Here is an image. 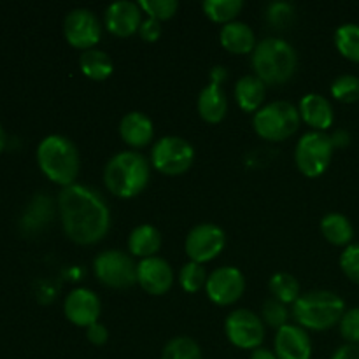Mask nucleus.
<instances>
[{"mask_svg": "<svg viewBox=\"0 0 359 359\" xmlns=\"http://www.w3.org/2000/svg\"><path fill=\"white\" fill-rule=\"evenodd\" d=\"M58 209L63 231L76 244H98L111 230L107 202L90 186L76 182L63 188L58 195Z\"/></svg>", "mask_w": 359, "mask_h": 359, "instance_id": "nucleus-1", "label": "nucleus"}, {"mask_svg": "<svg viewBox=\"0 0 359 359\" xmlns=\"http://www.w3.org/2000/svg\"><path fill=\"white\" fill-rule=\"evenodd\" d=\"M151 177V161L137 151H121L107 161L104 184L118 198H135L146 189Z\"/></svg>", "mask_w": 359, "mask_h": 359, "instance_id": "nucleus-2", "label": "nucleus"}, {"mask_svg": "<svg viewBox=\"0 0 359 359\" xmlns=\"http://www.w3.org/2000/svg\"><path fill=\"white\" fill-rule=\"evenodd\" d=\"M37 163L46 177L67 188V186L76 184V179L79 175V149L69 137L53 133V135L44 137L39 144Z\"/></svg>", "mask_w": 359, "mask_h": 359, "instance_id": "nucleus-3", "label": "nucleus"}, {"mask_svg": "<svg viewBox=\"0 0 359 359\" xmlns=\"http://www.w3.org/2000/svg\"><path fill=\"white\" fill-rule=\"evenodd\" d=\"M346 311V302L335 291L314 290L300 294L293 304L291 316L302 328L326 332L339 325Z\"/></svg>", "mask_w": 359, "mask_h": 359, "instance_id": "nucleus-4", "label": "nucleus"}, {"mask_svg": "<svg viewBox=\"0 0 359 359\" xmlns=\"http://www.w3.org/2000/svg\"><path fill=\"white\" fill-rule=\"evenodd\" d=\"M255 76L265 84H284L294 76L298 55L293 46L280 37H266L256 44L251 55Z\"/></svg>", "mask_w": 359, "mask_h": 359, "instance_id": "nucleus-5", "label": "nucleus"}, {"mask_svg": "<svg viewBox=\"0 0 359 359\" xmlns=\"http://www.w3.org/2000/svg\"><path fill=\"white\" fill-rule=\"evenodd\" d=\"M300 111L293 102L276 100L265 104L252 116L255 132L270 142H283L300 128Z\"/></svg>", "mask_w": 359, "mask_h": 359, "instance_id": "nucleus-6", "label": "nucleus"}, {"mask_svg": "<svg viewBox=\"0 0 359 359\" xmlns=\"http://www.w3.org/2000/svg\"><path fill=\"white\" fill-rule=\"evenodd\" d=\"M333 140L326 132L304 133L294 147V163L305 177H319L328 170L333 158Z\"/></svg>", "mask_w": 359, "mask_h": 359, "instance_id": "nucleus-7", "label": "nucleus"}, {"mask_svg": "<svg viewBox=\"0 0 359 359\" xmlns=\"http://www.w3.org/2000/svg\"><path fill=\"white\" fill-rule=\"evenodd\" d=\"M151 167L165 175H181L195 161V147L179 135H165L153 144Z\"/></svg>", "mask_w": 359, "mask_h": 359, "instance_id": "nucleus-8", "label": "nucleus"}, {"mask_svg": "<svg viewBox=\"0 0 359 359\" xmlns=\"http://www.w3.org/2000/svg\"><path fill=\"white\" fill-rule=\"evenodd\" d=\"M93 273L100 284L111 290H128L137 284V263L119 249L102 251L93 259Z\"/></svg>", "mask_w": 359, "mask_h": 359, "instance_id": "nucleus-9", "label": "nucleus"}, {"mask_svg": "<svg viewBox=\"0 0 359 359\" xmlns=\"http://www.w3.org/2000/svg\"><path fill=\"white\" fill-rule=\"evenodd\" d=\"M224 335L238 349H259L265 342V323L249 309H235L226 316Z\"/></svg>", "mask_w": 359, "mask_h": 359, "instance_id": "nucleus-10", "label": "nucleus"}, {"mask_svg": "<svg viewBox=\"0 0 359 359\" xmlns=\"http://www.w3.org/2000/svg\"><path fill=\"white\" fill-rule=\"evenodd\" d=\"M226 245V233L214 223H200L191 228L184 241V251L189 262L203 265L223 252Z\"/></svg>", "mask_w": 359, "mask_h": 359, "instance_id": "nucleus-11", "label": "nucleus"}, {"mask_svg": "<svg viewBox=\"0 0 359 359\" xmlns=\"http://www.w3.org/2000/svg\"><path fill=\"white\" fill-rule=\"evenodd\" d=\"M63 34L72 48L88 51L98 44L102 37L100 20L86 7L72 9L63 20Z\"/></svg>", "mask_w": 359, "mask_h": 359, "instance_id": "nucleus-12", "label": "nucleus"}, {"mask_svg": "<svg viewBox=\"0 0 359 359\" xmlns=\"http://www.w3.org/2000/svg\"><path fill=\"white\" fill-rule=\"evenodd\" d=\"M245 291V277L237 266H219L207 277L205 293L219 307L237 304Z\"/></svg>", "mask_w": 359, "mask_h": 359, "instance_id": "nucleus-13", "label": "nucleus"}, {"mask_svg": "<svg viewBox=\"0 0 359 359\" xmlns=\"http://www.w3.org/2000/svg\"><path fill=\"white\" fill-rule=\"evenodd\" d=\"M63 312L72 325L79 326V328H88V326L98 323V318H100V298L88 287H76L65 297Z\"/></svg>", "mask_w": 359, "mask_h": 359, "instance_id": "nucleus-14", "label": "nucleus"}, {"mask_svg": "<svg viewBox=\"0 0 359 359\" xmlns=\"http://www.w3.org/2000/svg\"><path fill=\"white\" fill-rule=\"evenodd\" d=\"M137 284L146 293L153 297H161L174 284V270L170 263L160 256L140 259L137 263Z\"/></svg>", "mask_w": 359, "mask_h": 359, "instance_id": "nucleus-15", "label": "nucleus"}, {"mask_svg": "<svg viewBox=\"0 0 359 359\" xmlns=\"http://www.w3.org/2000/svg\"><path fill=\"white\" fill-rule=\"evenodd\" d=\"M104 23L105 28L116 37H130L137 34L142 25V9L139 7V2L118 0L107 6Z\"/></svg>", "mask_w": 359, "mask_h": 359, "instance_id": "nucleus-16", "label": "nucleus"}, {"mask_svg": "<svg viewBox=\"0 0 359 359\" xmlns=\"http://www.w3.org/2000/svg\"><path fill=\"white\" fill-rule=\"evenodd\" d=\"M273 353L279 359H311L312 342L307 330L298 325H286L277 330Z\"/></svg>", "mask_w": 359, "mask_h": 359, "instance_id": "nucleus-17", "label": "nucleus"}, {"mask_svg": "<svg viewBox=\"0 0 359 359\" xmlns=\"http://www.w3.org/2000/svg\"><path fill=\"white\" fill-rule=\"evenodd\" d=\"M302 121L307 123L314 132H326L335 121L332 102L319 93H307L298 104Z\"/></svg>", "mask_w": 359, "mask_h": 359, "instance_id": "nucleus-18", "label": "nucleus"}, {"mask_svg": "<svg viewBox=\"0 0 359 359\" xmlns=\"http://www.w3.org/2000/svg\"><path fill=\"white\" fill-rule=\"evenodd\" d=\"M119 135L123 142L130 147H146L154 137V123L147 114L139 111H132L125 114L119 121Z\"/></svg>", "mask_w": 359, "mask_h": 359, "instance_id": "nucleus-19", "label": "nucleus"}, {"mask_svg": "<svg viewBox=\"0 0 359 359\" xmlns=\"http://www.w3.org/2000/svg\"><path fill=\"white\" fill-rule=\"evenodd\" d=\"M196 109L203 121L207 123H221L228 112V98L221 84L210 81L198 95L196 100Z\"/></svg>", "mask_w": 359, "mask_h": 359, "instance_id": "nucleus-20", "label": "nucleus"}, {"mask_svg": "<svg viewBox=\"0 0 359 359\" xmlns=\"http://www.w3.org/2000/svg\"><path fill=\"white\" fill-rule=\"evenodd\" d=\"M221 46L226 51L233 53V55H249L255 51L256 48V35L252 28L244 21H231V23L223 25L219 34Z\"/></svg>", "mask_w": 359, "mask_h": 359, "instance_id": "nucleus-21", "label": "nucleus"}, {"mask_svg": "<svg viewBox=\"0 0 359 359\" xmlns=\"http://www.w3.org/2000/svg\"><path fill=\"white\" fill-rule=\"evenodd\" d=\"M266 84L255 74L242 76L235 84V100L244 112H258L263 107Z\"/></svg>", "mask_w": 359, "mask_h": 359, "instance_id": "nucleus-22", "label": "nucleus"}, {"mask_svg": "<svg viewBox=\"0 0 359 359\" xmlns=\"http://www.w3.org/2000/svg\"><path fill=\"white\" fill-rule=\"evenodd\" d=\"M161 249V233L153 224H140L133 228L128 237V251L140 259L153 258Z\"/></svg>", "mask_w": 359, "mask_h": 359, "instance_id": "nucleus-23", "label": "nucleus"}, {"mask_svg": "<svg viewBox=\"0 0 359 359\" xmlns=\"http://www.w3.org/2000/svg\"><path fill=\"white\" fill-rule=\"evenodd\" d=\"M319 228H321L323 237H325L330 244L342 245V248H347V245L353 244V223H351L349 217L344 216V214L328 212L326 216H323Z\"/></svg>", "mask_w": 359, "mask_h": 359, "instance_id": "nucleus-24", "label": "nucleus"}, {"mask_svg": "<svg viewBox=\"0 0 359 359\" xmlns=\"http://www.w3.org/2000/svg\"><path fill=\"white\" fill-rule=\"evenodd\" d=\"M79 69L88 79L105 81L114 72V63H112L111 56L107 53L93 48L88 49V51H83V55L79 58Z\"/></svg>", "mask_w": 359, "mask_h": 359, "instance_id": "nucleus-25", "label": "nucleus"}, {"mask_svg": "<svg viewBox=\"0 0 359 359\" xmlns=\"http://www.w3.org/2000/svg\"><path fill=\"white\" fill-rule=\"evenodd\" d=\"M269 290L272 298L283 302L286 305H293L300 298V283L297 277L287 272H277L270 277Z\"/></svg>", "mask_w": 359, "mask_h": 359, "instance_id": "nucleus-26", "label": "nucleus"}, {"mask_svg": "<svg viewBox=\"0 0 359 359\" xmlns=\"http://www.w3.org/2000/svg\"><path fill=\"white\" fill-rule=\"evenodd\" d=\"M202 9L214 23L228 25L231 21H237V16L244 9V2L242 0H203Z\"/></svg>", "mask_w": 359, "mask_h": 359, "instance_id": "nucleus-27", "label": "nucleus"}, {"mask_svg": "<svg viewBox=\"0 0 359 359\" xmlns=\"http://www.w3.org/2000/svg\"><path fill=\"white\" fill-rule=\"evenodd\" d=\"M335 46L344 58L359 63V25H340L335 32Z\"/></svg>", "mask_w": 359, "mask_h": 359, "instance_id": "nucleus-28", "label": "nucleus"}, {"mask_svg": "<svg viewBox=\"0 0 359 359\" xmlns=\"http://www.w3.org/2000/svg\"><path fill=\"white\" fill-rule=\"evenodd\" d=\"M161 359H203V354L191 337H174L165 344Z\"/></svg>", "mask_w": 359, "mask_h": 359, "instance_id": "nucleus-29", "label": "nucleus"}, {"mask_svg": "<svg viewBox=\"0 0 359 359\" xmlns=\"http://www.w3.org/2000/svg\"><path fill=\"white\" fill-rule=\"evenodd\" d=\"M207 277L209 273H207L205 266L195 262H188L179 272V284L186 293H196L200 290H205Z\"/></svg>", "mask_w": 359, "mask_h": 359, "instance_id": "nucleus-30", "label": "nucleus"}, {"mask_svg": "<svg viewBox=\"0 0 359 359\" xmlns=\"http://www.w3.org/2000/svg\"><path fill=\"white\" fill-rule=\"evenodd\" d=\"M290 316H291V311L287 309L286 304H283V302L276 300V298H266L265 302H263V307H262V321L265 323L266 326H270V328H276V330H280L283 326L290 325Z\"/></svg>", "mask_w": 359, "mask_h": 359, "instance_id": "nucleus-31", "label": "nucleus"}, {"mask_svg": "<svg viewBox=\"0 0 359 359\" xmlns=\"http://www.w3.org/2000/svg\"><path fill=\"white\" fill-rule=\"evenodd\" d=\"M332 97L344 104H354L359 100V77L353 74H342L332 83Z\"/></svg>", "mask_w": 359, "mask_h": 359, "instance_id": "nucleus-32", "label": "nucleus"}, {"mask_svg": "<svg viewBox=\"0 0 359 359\" xmlns=\"http://www.w3.org/2000/svg\"><path fill=\"white\" fill-rule=\"evenodd\" d=\"M265 18L273 28L284 30L294 21V6L291 2H270L265 7Z\"/></svg>", "mask_w": 359, "mask_h": 359, "instance_id": "nucleus-33", "label": "nucleus"}, {"mask_svg": "<svg viewBox=\"0 0 359 359\" xmlns=\"http://www.w3.org/2000/svg\"><path fill=\"white\" fill-rule=\"evenodd\" d=\"M139 7L147 14V18H154L158 21H167L177 13V0H139Z\"/></svg>", "mask_w": 359, "mask_h": 359, "instance_id": "nucleus-34", "label": "nucleus"}, {"mask_svg": "<svg viewBox=\"0 0 359 359\" xmlns=\"http://www.w3.org/2000/svg\"><path fill=\"white\" fill-rule=\"evenodd\" d=\"M340 269L351 283L359 286V244H351L340 255Z\"/></svg>", "mask_w": 359, "mask_h": 359, "instance_id": "nucleus-35", "label": "nucleus"}, {"mask_svg": "<svg viewBox=\"0 0 359 359\" xmlns=\"http://www.w3.org/2000/svg\"><path fill=\"white\" fill-rule=\"evenodd\" d=\"M340 335L344 337L347 344H356L359 346V307L347 309L339 323Z\"/></svg>", "mask_w": 359, "mask_h": 359, "instance_id": "nucleus-36", "label": "nucleus"}, {"mask_svg": "<svg viewBox=\"0 0 359 359\" xmlns=\"http://www.w3.org/2000/svg\"><path fill=\"white\" fill-rule=\"evenodd\" d=\"M139 35L142 41L156 42L161 37V21L154 20V18L142 20V25L139 28Z\"/></svg>", "mask_w": 359, "mask_h": 359, "instance_id": "nucleus-37", "label": "nucleus"}, {"mask_svg": "<svg viewBox=\"0 0 359 359\" xmlns=\"http://www.w3.org/2000/svg\"><path fill=\"white\" fill-rule=\"evenodd\" d=\"M86 339L90 340L93 346H104L109 340V330L107 326L102 323H95V325L88 326L86 328Z\"/></svg>", "mask_w": 359, "mask_h": 359, "instance_id": "nucleus-38", "label": "nucleus"}, {"mask_svg": "<svg viewBox=\"0 0 359 359\" xmlns=\"http://www.w3.org/2000/svg\"><path fill=\"white\" fill-rule=\"evenodd\" d=\"M332 359H359V346L356 344H346L333 353Z\"/></svg>", "mask_w": 359, "mask_h": 359, "instance_id": "nucleus-39", "label": "nucleus"}, {"mask_svg": "<svg viewBox=\"0 0 359 359\" xmlns=\"http://www.w3.org/2000/svg\"><path fill=\"white\" fill-rule=\"evenodd\" d=\"M249 359H279L276 356V353L270 349H266V347H259V349H255L251 353V358Z\"/></svg>", "mask_w": 359, "mask_h": 359, "instance_id": "nucleus-40", "label": "nucleus"}, {"mask_svg": "<svg viewBox=\"0 0 359 359\" xmlns=\"http://www.w3.org/2000/svg\"><path fill=\"white\" fill-rule=\"evenodd\" d=\"M210 76H212V83L221 84V81L226 77V69H224V67H216V69L212 70V74H210Z\"/></svg>", "mask_w": 359, "mask_h": 359, "instance_id": "nucleus-41", "label": "nucleus"}, {"mask_svg": "<svg viewBox=\"0 0 359 359\" xmlns=\"http://www.w3.org/2000/svg\"><path fill=\"white\" fill-rule=\"evenodd\" d=\"M4 146H6V133H4V128L0 126V151L4 149Z\"/></svg>", "mask_w": 359, "mask_h": 359, "instance_id": "nucleus-42", "label": "nucleus"}]
</instances>
